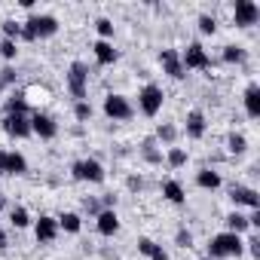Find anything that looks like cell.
<instances>
[{
    "label": "cell",
    "instance_id": "6da1fadb",
    "mask_svg": "<svg viewBox=\"0 0 260 260\" xmlns=\"http://www.w3.org/2000/svg\"><path fill=\"white\" fill-rule=\"evenodd\" d=\"M242 251H245V242H242V236H236V233H217V236L208 242V260L239 257Z\"/></svg>",
    "mask_w": 260,
    "mask_h": 260
},
{
    "label": "cell",
    "instance_id": "7a4b0ae2",
    "mask_svg": "<svg viewBox=\"0 0 260 260\" xmlns=\"http://www.w3.org/2000/svg\"><path fill=\"white\" fill-rule=\"evenodd\" d=\"M52 34H58V19L55 16H31L22 25V37L25 40H46Z\"/></svg>",
    "mask_w": 260,
    "mask_h": 260
},
{
    "label": "cell",
    "instance_id": "3957f363",
    "mask_svg": "<svg viewBox=\"0 0 260 260\" xmlns=\"http://www.w3.org/2000/svg\"><path fill=\"white\" fill-rule=\"evenodd\" d=\"M68 92L77 101H86V92H89V68H86V61H71V68H68Z\"/></svg>",
    "mask_w": 260,
    "mask_h": 260
},
{
    "label": "cell",
    "instance_id": "277c9868",
    "mask_svg": "<svg viewBox=\"0 0 260 260\" xmlns=\"http://www.w3.org/2000/svg\"><path fill=\"white\" fill-rule=\"evenodd\" d=\"M162 101H166L162 86H156V83L141 86V92H138V107H141L144 116H156V113L162 110Z\"/></svg>",
    "mask_w": 260,
    "mask_h": 260
},
{
    "label": "cell",
    "instance_id": "5b68a950",
    "mask_svg": "<svg viewBox=\"0 0 260 260\" xmlns=\"http://www.w3.org/2000/svg\"><path fill=\"white\" fill-rule=\"evenodd\" d=\"M71 175L77 181H89V184H104V178H107V172L98 159H77L71 166Z\"/></svg>",
    "mask_w": 260,
    "mask_h": 260
},
{
    "label": "cell",
    "instance_id": "8992f818",
    "mask_svg": "<svg viewBox=\"0 0 260 260\" xmlns=\"http://www.w3.org/2000/svg\"><path fill=\"white\" fill-rule=\"evenodd\" d=\"M181 64H184V71H208L211 68V58H208V52H205L202 43H190L181 52Z\"/></svg>",
    "mask_w": 260,
    "mask_h": 260
},
{
    "label": "cell",
    "instance_id": "52a82bcc",
    "mask_svg": "<svg viewBox=\"0 0 260 260\" xmlns=\"http://www.w3.org/2000/svg\"><path fill=\"white\" fill-rule=\"evenodd\" d=\"M233 22L239 28H251L260 22V7L254 4V0H236V7H233Z\"/></svg>",
    "mask_w": 260,
    "mask_h": 260
},
{
    "label": "cell",
    "instance_id": "ba28073f",
    "mask_svg": "<svg viewBox=\"0 0 260 260\" xmlns=\"http://www.w3.org/2000/svg\"><path fill=\"white\" fill-rule=\"evenodd\" d=\"M104 113L110 116V119H132V104H128V98L125 95H116V92H110L107 98H104Z\"/></svg>",
    "mask_w": 260,
    "mask_h": 260
},
{
    "label": "cell",
    "instance_id": "9c48e42d",
    "mask_svg": "<svg viewBox=\"0 0 260 260\" xmlns=\"http://www.w3.org/2000/svg\"><path fill=\"white\" fill-rule=\"evenodd\" d=\"M4 132L10 138H28L31 135V116L28 113H7L4 116Z\"/></svg>",
    "mask_w": 260,
    "mask_h": 260
},
{
    "label": "cell",
    "instance_id": "30bf717a",
    "mask_svg": "<svg viewBox=\"0 0 260 260\" xmlns=\"http://www.w3.org/2000/svg\"><path fill=\"white\" fill-rule=\"evenodd\" d=\"M31 135H40L43 141H52V138L58 135V122H55L49 113H40V110H37V113L31 116Z\"/></svg>",
    "mask_w": 260,
    "mask_h": 260
},
{
    "label": "cell",
    "instance_id": "8fae6325",
    "mask_svg": "<svg viewBox=\"0 0 260 260\" xmlns=\"http://www.w3.org/2000/svg\"><path fill=\"white\" fill-rule=\"evenodd\" d=\"M28 159L16 150H0V175H25Z\"/></svg>",
    "mask_w": 260,
    "mask_h": 260
},
{
    "label": "cell",
    "instance_id": "7c38bea8",
    "mask_svg": "<svg viewBox=\"0 0 260 260\" xmlns=\"http://www.w3.org/2000/svg\"><path fill=\"white\" fill-rule=\"evenodd\" d=\"M159 64H162V71H166L172 80H184V77H187V71H184V64H181V52H178V49H162V52H159Z\"/></svg>",
    "mask_w": 260,
    "mask_h": 260
},
{
    "label": "cell",
    "instance_id": "4fadbf2b",
    "mask_svg": "<svg viewBox=\"0 0 260 260\" xmlns=\"http://www.w3.org/2000/svg\"><path fill=\"white\" fill-rule=\"evenodd\" d=\"M34 236H37V242H40V245L55 242V236H58V220H55V217H49V214H40V220L34 223Z\"/></svg>",
    "mask_w": 260,
    "mask_h": 260
},
{
    "label": "cell",
    "instance_id": "5bb4252c",
    "mask_svg": "<svg viewBox=\"0 0 260 260\" xmlns=\"http://www.w3.org/2000/svg\"><path fill=\"white\" fill-rule=\"evenodd\" d=\"M230 199H233L236 205H248L251 211H257V208H260V196H257V190H254V187H242V184H236V187L230 190Z\"/></svg>",
    "mask_w": 260,
    "mask_h": 260
},
{
    "label": "cell",
    "instance_id": "9a60e30c",
    "mask_svg": "<svg viewBox=\"0 0 260 260\" xmlns=\"http://www.w3.org/2000/svg\"><path fill=\"white\" fill-rule=\"evenodd\" d=\"M92 52H95V61H98L101 68H107V64H113V61L119 58V52L113 49L110 40H95V43H92Z\"/></svg>",
    "mask_w": 260,
    "mask_h": 260
},
{
    "label": "cell",
    "instance_id": "2e32d148",
    "mask_svg": "<svg viewBox=\"0 0 260 260\" xmlns=\"http://www.w3.org/2000/svg\"><path fill=\"white\" fill-rule=\"evenodd\" d=\"M95 226H98V233H101V236H116V230H119V217H116V211H113V208L98 211Z\"/></svg>",
    "mask_w": 260,
    "mask_h": 260
},
{
    "label": "cell",
    "instance_id": "e0dca14e",
    "mask_svg": "<svg viewBox=\"0 0 260 260\" xmlns=\"http://www.w3.org/2000/svg\"><path fill=\"white\" fill-rule=\"evenodd\" d=\"M202 135H205V113L202 110H190L187 113V138L199 141Z\"/></svg>",
    "mask_w": 260,
    "mask_h": 260
},
{
    "label": "cell",
    "instance_id": "ac0fdd59",
    "mask_svg": "<svg viewBox=\"0 0 260 260\" xmlns=\"http://www.w3.org/2000/svg\"><path fill=\"white\" fill-rule=\"evenodd\" d=\"M245 113L251 119L260 116V86L257 83H248V89H245Z\"/></svg>",
    "mask_w": 260,
    "mask_h": 260
},
{
    "label": "cell",
    "instance_id": "d6986e66",
    "mask_svg": "<svg viewBox=\"0 0 260 260\" xmlns=\"http://www.w3.org/2000/svg\"><path fill=\"white\" fill-rule=\"evenodd\" d=\"M162 196H166L172 205H184V202H187V193H184V187H181L178 181H166V184H162Z\"/></svg>",
    "mask_w": 260,
    "mask_h": 260
},
{
    "label": "cell",
    "instance_id": "ffe728a7",
    "mask_svg": "<svg viewBox=\"0 0 260 260\" xmlns=\"http://www.w3.org/2000/svg\"><path fill=\"white\" fill-rule=\"evenodd\" d=\"M141 156H144L150 166H162V150L156 147V138H147V141L141 144Z\"/></svg>",
    "mask_w": 260,
    "mask_h": 260
},
{
    "label": "cell",
    "instance_id": "44dd1931",
    "mask_svg": "<svg viewBox=\"0 0 260 260\" xmlns=\"http://www.w3.org/2000/svg\"><path fill=\"white\" fill-rule=\"evenodd\" d=\"M196 184H199L202 190H217L223 181H220V175H217V172H211V169H202V172L196 175Z\"/></svg>",
    "mask_w": 260,
    "mask_h": 260
},
{
    "label": "cell",
    "instance_id": "7402d4cb",
    "mask_svg": "<svg viewBox=\"0 0 260 260\" xmlns=\"http://www.w3.org/2000/svg\"><path fill=\"white\" fill-rule=\"evenodd\" d=\"M55 220H58V230H64V233H80V226H83V217L74 214V211H64V214L55 217Z\"/></svg>",
    "mask_w": 260,
    "mask_h": 260
},
{
    "label": "cell",
    "instance_id": "603a6c76",
    "mask_svg": "<svg viewBox=\"0 0 260 260\" xmlns=\"http://www.w3.org/2000/svg\"><path fill=\"white\" fill-rule=\"evenodd\" d=\"M248 230H251V226H248V217H245V214H239V211L226 214V233L242 236V233H248Z\"/></svg>",
    "mask_w": 260,
    "mask_h": 260
},
{
    "label": "cell",
    "instance_id": "cb8c5ba5",
    "mask_svg": "<svg viewBox=\"0 0 260 260\" xmlns=\"http://www.w3.org/2000/svg\"><path fill=\"white\" fill-rule=\"evenodd\" d=\"M7 113H28V95L25 92H13L7 98Z\"/></svg>",
    "mask_w": 260,
    "mask_h": 260
},
{
    "label": "cell",
    "instance_id": "d4e9b609",
    "mask_svg": "<svg viewBox=\"0 0 260 260\" xmlns=\"http://www.w3.org/2000/svg\"><path fill=\"white\" fill-rule=\"evenodd\" d=\"M156 138H159L162 144H169V147H175V138H178V128H175L172 122H162V125L156 128Z\"/></svg>",
    "mask_w": 260,
    "mask_h": 260
},
{
    "label": "cell",
    "instance_id": "484cf974",
    "mask_svg": "<svg viewBox=\"0 0 260 260\" xmlns=\"http://www.w3.org/2000/svg\"><path fill=\"white\" fill-rule=\"evenodd\" d=\"M166 162H169L172 169H181V166H187V150H184V147H169V153H166Z\"/></svg>",
    "mask_w": 260,
    "mask_h": 260
},
{
    "label": "cell",
    "instance_id": "4316f807",
    "mask_svg": "<svg viewBox=\"0 0 260 260\" xmlns=\"http://www.w3.org/2000/svg\"><path fill=\"white\" fill-rule=\"evenodd\" d=\"M10 223H13L16 230H25V226L31 223V214H28V208H22V205H19V208H13V211H10Z\"/></svg>",
    "mask_w": 260,
    "mask_h": 260
},
{
    "label": "cell",
    "instance_id": "83f0119b",
    "mask_svg": "<svg viewBox=\"0 0 260 260\" xmlns=\"http://www.w3.org/2000/svg\"><path fill=\"white\" fill-rule=\"evenodd\" d=\"M248 58V52L242 49V46H223V61H230V64H242Z\"/></svg>",
    "mask_w": 260,
    "mask_h": 260
},
{
    "label": "cell",
    "instance_id": "f1b7e54d",
    "mask_svg": "<svg viewBox=\"0 0 260 260\" xmlns=\"http://www.w3.org/2000/svg\"><path fill=\"white\" fill-rule=\"evenodd\" d=\"M226 147H230V153L242 156V153L248 150V141H245V135H236V132H233V135L226 138Z\"/></svg>",
    "mask_w": 260,
    "mask_h": 260
},
{
    "label": "cell",
    "instance_id": "f546056e",
    "mask_svg": "<svg viewBox=\"0 0 260 260\" xmlns=\"http://www.w3.org/2000/svg\"><path fill=\"white\" fill-rule=\"evenodd\" d=\"M95 31H98L101 40H110V37H113V22H110V19H98V22H95Z\"/></svg>",
    "mask_w": 260,
    "mask_h": 260
},
{
    "label": "cell",
    "instance_id": "4dcf8cb0",
    "mask_svg": "<svg viewBox=\"0 0 260 260\" xmlns=\"http://www.w3.org/2000/svg\"><path fill=\"white\" fill-rule=\"evenodd\" d=\"M199 31H202V34H214V31H217V19L208 16V13H202V16H199Z\"/></svg>",
    "mask_w": 260,
    "mask_h": 260
},
{
    "label": "cell",
    "instance_id": "1f68e13d",
    "mask_svg": "<svg viewBox=\"0 0 260 260\" xmlns=\"http://www.w3.org/2000/svg\"><path fill=\"white\" fill-rule=\"evenodd\" d=\"M74 116H77L80 122L92 119V104H89V101H77V104H74Z\"/></svg>",
    "mask_w": 260,
    "mask_h": 260
},
{
    "label": "cell",
    "instance_id": "d6a6232c",
    "mask_svg": "<svg viewBox=\"0 0 260 260\" xmlns=\"http://www.w3.org/2000/svg\"><path fill=\"white\" fill-rule=\"evenodd\" d=\"M0 55H4L7 61H13V58L19 55V49H16V40H7V37L0 40Z\"/></svg>",
    "mask_w": 260,
    "mask_h": 260
},
{
    "label": "cell",
    "instance_id": "836d02e7",
    "mask_svg": "<svg viewBox=\"0 0 260 260\" xmlns=\"http://www.w3.org/2000/svg\"><path fill=\"white\" fill-rule=\"evenodd\" d=\"M4 37H7V40H19V37H22V25L13 22V19L4 22Z\"/></svg>",
    "mask_w": 260,
    "mask_h": 260
},
{
    "label": "cell",
    "instance_id": "e575fe53",
    "mask_svg": "<svg viewBox=\"0 0 260 260\" xmlns=\"http://www.w3.org/2000/svg\"><path fill=\"white\" fill-rule=\"evenodd\" d=\"M175 245H181V248H193V233H190V230H178V233H175Z\"/></svg>",
    "mask_w": 260,
    "mask_h": 260
},
{
    "label": "cell",
    "instance_id": "d590c367",
    "mask_svg": "<svg viewBox=\"0 0 260 260\" xmlns=\"http://www.w3.org/2000/svg\"><path fill=\"white\" fill-rule=\"evenodd\" d=\"M25 95H31L34 101H46V98H49V89H46V86H31Z\"/></svg>",
    "mask_w": 260,
    "mask_h": 260
},
{
    "label": "cell",
    "instance_id": "8d00e7d4",
    "mask_svg": "<svg viewBox=\"0 0 260 260\" xmlns=\"http://www.w3.org/2000/svg\"><path fill=\"white\" fill-rule=\"evenodd\" d=\"M83 211H86V214H92V217H98L101 202H98V199H83Z\"/></svg>",
    "mask_w": 260,
    "mask_h": 260
},
{
    "label": "cell",
    "instance_id": "74e56055",
    "mask_svg": "<svg viewBox=\"0 0 260 260\" xmlns=\"http://www.w3.org/2000/svg\"><path fill=\"white\" fill-rule=\"evenodd\" d=\"M138 251H141V254H147V257H150V254H153V251H156V242H153V239H138Z\"/></svg>",
    "mask_w": 260,
    "mask_h": 260
},
{
    "label": "cell",
    "instance_id": "f35d334b",
    "mask_svg": "<svg viewBox=\"0 0 260 260\" xmlns=\"http://www.w3.org/2000/svg\"><path fill=\"white\" fill-rule=\"evenodd\" d=\"M10 83H16V71L4 68V71H0V86H10Z\"/></svg>",
    "mask_w": 260,
    "mask_h": 260
},
{
    "label": "cell",
    "instance_id": "ab89813d",
    "mask_svg": "<svg viewBox=\"0 0 260 260\" xmlns=\"http://www.w3.org/2000/svg\"><path fill=\"white\" fill-rule=\"evenodd\" d=\"M125 187H128V190H132V193H138V190L144 187V181H141L138 175H128V181H125Z\"/></svg>",
    "mask_w": 260,
    "mask_h": 260
},
{
    "label": "cell",
    "instance_id": "60d3db41",
    "mask_svg": "<svg viewBox=\"0 0 260 260\" xmlns=\"http://www.w3.org/2000/svg\"><path fill=\"white\" fill-rule=\"evenodd\" d=\"M245 245H248V251H251L254 257H260V242H257V236H251V239H248Z\"/></svg>",
    "mask_w": 260,
    "mask_h": 260
},
{
    "label": "cell",
    "instance_id": "b9f144b4",
    "mask_svg": "<svg viewBox=\"0 0 260 260\" xmlns=\"http://www.w3.org/2000/svg\"><path fill=\"white\" fill-rule=\"evenodd\" d=\"M150 260H169V254L162 251V245H156V251L150 254Z\"/></svg>",
    "mask_w": 260,
    "mask_h": 260
},
{
    "label": "cell",
    "instance_id": "7bdbcfd3",
    "mask_svg": "<svg viewBox=\"0 0 260 260\" xmlns=\"http://www.w3.org/2000/svg\"><path fill=\"white\" fill-rule=\"evenodd\" d=\"M10 248V239H7V230H0V251Z\"/></svg>",
    "mask_w": 260,
    "mask_h": 260
},
{
    "label": "cell",
    "instance_id": "ee69618b",
    "mask_svg": "<svg viewBox=\"0 0 260 260\" xmlns=\"http://www.w3.org/2000/svg\"><path fill=\"white\" fill-rule=\"evenodd\" d=\"M4 208H7V196H4V193H0V211H4Z\"/></svg>",
    "mask_w": 260,
    "mask_h": 260
},
{
    "label": "cell",
    "instance_id": "f6af8a7d",
    "mask_svg": "<svg viewBox=\"0 0 260 260\" xmlns=\"http://www.w3.org/2000/svg\"><path fill=\"white\" fill-rule=\"evenodd\" d=\"M199 260H208V257H199Z\"/></svg>",
    "mask_w": 260,
    "mask_h": 260
}]
</instances>
